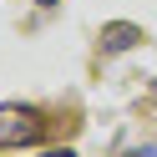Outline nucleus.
<instances>
[{
    "mask_svg": "<svg viewBox=\"0 0 157 157\" xmlns=\"http://www.w3.org/2000/svg\"><path fill=\"white\" fill-rule=\"evenodd\" d=\"M41 112L31 106H0V147H21V142H36L41 137Z\"/></svg>",
    "mask_w": 157,
    "mask_h": 157,
    "instance_id": "f257e3e1",
    "label": "nucleus"
},
{
    "mask_svg": "<svg viewBox=\"0 0 157 157\" xmlns=\"http://www.w3.org/2000/svg\"><path fill=\"white\" fill-rule=\"evenodd\" d=\"M137 41H142V31H137V25H122V21L101 31V51H127V46H137Z\"/></svg>",
    "mask_w": 157,
    "mask_h": 157,
    "instance_id": "f03ea898",
    "label": "nucleus"
},
{
    "mask_svg": "<svg viewBox=\"0 0 157 157\" xmlns=\"http://www.w3.org/2000/svg\"><path fill=\"white\" fill-rule=\"evenodd\" d=\"M132 157H157V147H137V152Z\"/></svg>",
    "mask_w": 157,
    "mask_h": 157,
    "instance_id": "7ed1b4c3",
    "label": "nucleus"
},
{
    "mask_svg": "<svg viewBox=\"0 0 157 157\" xmlns=\"http://www.w3.org/2000/svg\"><path fill=\"white\" fill-rule=\"evenodd\" d=\"M41 157H76V152H71V147H61V152H41Z\"/></svg>",
    "mask_w": 157,
    "mask_h": 157,
    "instance_id": "20e7f679",
    "label": "nucleus"
},
{
    "mask_svg": "<svg viewBox=\"0 0 157 157\" xmlns=\"http://www.w3.org/2000/svg\"><path fill=\"white\" fill-rule=\"evenodd\" d=\"M36 5H56V0H36Z\"/></svg>",
    "mask_w": 157,
    "mask_h": 157,
    "instance_id": "39448f33",
    "label": "nucleus"
}]
</instances>
